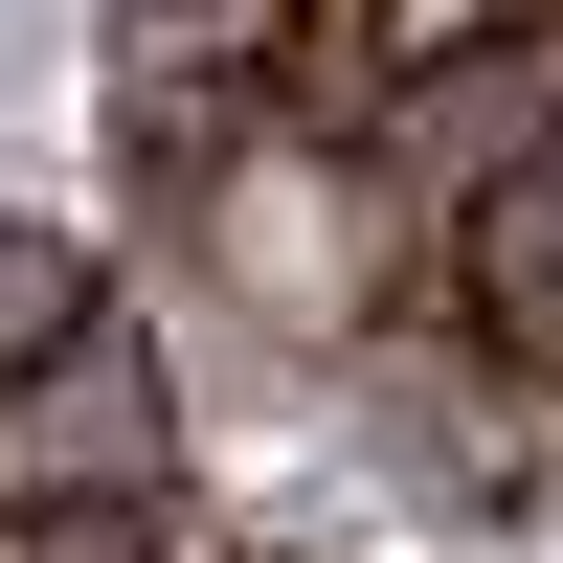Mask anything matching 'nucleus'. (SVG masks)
Listing matches in <instances>:
<instances>
[{
	"mask_svg": "<svg viewBox=\"0 0 563 563\" xmlns=\"http://www.w3.org/2000/svg\"><path fill=\"white\" fill-rule=\"evenodd\" d=\"M361 135H384L406 225L451 249V225H474L496 180H541V158H563V23H519V45H474V68H406V90H384Z\"/></svg>",
	"mask_w": 563,
	"mask_h": 563,
	"instance_id": "nucleus-2",
	"label": "nucleus"
},
{
	"mask_svg": "<svg viewBox=\"0 0 563 563\" xmlns=\"http://www.w3.org/2000/svg\"><path fill=\"white\" fill-rule=\"evenodd\" d=\"M158 496H180V406H158V361H135V316H113L68 384L0 406V519H158Z\"/></svg>",
	"mask_w": 563,
	"mask_h": 563,
	"instance_id": "nucleus-3",
	"label": "nucleus"
},
{
	"mask_svg": "<svg viewBox=\"0 0 563 563\" xmlns=\"http://www.w3.org/2000/svg\"><path fill=\"white\" fill-rule=\"evenodd\" d=\"M180 225H203V271L249 316H294V339H384V316L429 294V225H406L384 135H339V113H225L203 180H180Z\"/></svg>",
	"mask_w": 563,
	"mask_h": 563,
	"instance_id": "nucleus-1",
	"label": "nucleus"
},
{
	"mask_svg": "<svg viewBox=\"0 0 563 563\" xmlns=\"http://www.w3.org/2000/svg\"><path fill=\"white\" fill-rule=\"evenodd\" d=\"M90 339H113V271H90L68 225H23V203H0V406H23V384H68Z\"/></svg>",
	"mask_w": 563,
	"mask_h": 563,
	"instance_id": "nucleus-5",
	"label": "nucleus"
},
{
	"mask_svg": "<svg viewBox=\"0 0 563 563\" xmlns=\"http://www.w3.org/2000/svg\"><path fill=\"white\" fill-rule=\"evenodd\" d=\"M429 271H451V339H474V361H519V384L563 406V158H541V180H496V203L451 225Z\"/></svg>",
	"mask_w": 563,
	"mask_h": 563,
	"instance_id": "nucleus-4",
	"label": "nucleus"
}]
</instances>
